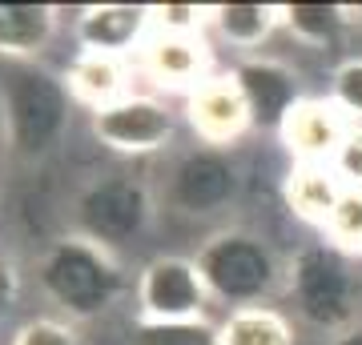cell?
I'll return each instance as SVG.
<instances>
[{
	"mask_svg": "<svg viewBox=\"0 0 362 345\" xmlns=\"http://www.w3.org/2000/svg\"><path fill=\"white\" fill-rule=\"evenodd\" d=\"M153 28L149 4H85L73 20V40L81 52H109V56H129L141 52Z\"/></svg>",
	"mask_w": 362,
	"mask_h": 345,
	"instance_id": "cell-13",
	"label": "cell"
},
{
	"mask_svg": "<svg viewBox=\"0 0 362 345\" xmlns=\"http://www.w3.org/2000/svg\"><path fill=\"white\" fill-rule=\"evenodd\" d=\"M338 13H342V25H358L362 28V0L358 4H338Z\"/></svg>",
	"mask_w": 362,
	"mask_h": 345,
	"instance_id": "cell-28",
	"label": "cell"
},
{
	"mask_svg": "<svg viewBox=\"0 0 362 345\" xmlns=\"http://www.w3.org/2000/svg\"><path fill=\"white\" fill-rule=\"evenodd\" d=\"M137 73L149 77V85L165 92H189L202 89L214 77V52H209L206 37H153L141 44L137 52Z\"/></svg>",
	"mask_w": 362,
	"mask_h": 345,
	"instance_id": "cell-11",
	"label": "cell"
},
{
	"mask_svg": "<svg viewBox=\"0 0 362 345\" xmlns=\"http://www.w3.org/2000/svg\"><path fill=\"white\" fill-rule=\"evenodd\" d=\"M230 73L238 80V89L246 92L250 113H254V128H270L274 137H278L286 113L306 97L302 92V77L286 61H278V56H258V52L254 56H242Z\"/></svg>",
	"mask_w": 362,
	"mask_h": 345,
	"instance_id": "cell-12",
	"label": "cell"
},
{
	"mask_svg": "<svg viewBox=\"0 0 362 345\" xmlns=\"http://www.w3.org/2000/svg\"><path fill=\"white\" fill-rule=\"evenodd\" d=\"M282 25L294 32V40H302L306 49H326L334 40V28L342 25L338 4H282Z\"/></svg>",
	"mask_w": 362,
	"mask_h": 345,
	"instance_id": "cell-20",
	"label": "cell"
},
{
	"mask_svg": "<svg viewBox=\"0 0 362 345\" xmlns=\"http://www.w3.org/2000/svg\"><path fill=\"white\" fill-rule=\"evenodd\" d=\"M89 133L121 157H153L173 145L177 113L153 92H129L101 113H89Z\"/></svg>",
	"mask_w": 362,
	"mask_h": 345,
	"instance_id": "cell-8",
	"label": "cell"
},
{
	"mask_svg": "<svg viewBox=\"0 0 362 345\" xmlns=\"http://www.w3.org/2000/svg\"><path fill=\"white\" fill-rule=\"evenodd\" d=\"M125 345H218V325L209 321H145L129 325Z\"/></svg>",
	"mask_w": 362,
	"mask_h": 345,
	"instance_id": "cell-19",
	"label": "cell"
},
{
	"mask_svg": "<svg viewBox=\"0 0 362 345\" xmlns=\"http://www.w3.org/2000/svg\"><path fill=\"white\" fill-rule=\"evenodd\" d=\"M322 237L326 245H334L338 253H346L350 261L362 257V189H342Z\"/></svg>",
	"mask_w": 362,
	"mask_h": 345,
	"instance_id": "cell-21",
	"label": "cell"
},
{
	"mask_svg": "<svg viewBox=\"0 0 362 345\" xmlns=\"http://www.w3.org/2000/svg\"><path fill=\"white\" fill-rule=\"evenodd\" d=\"M286 293L298 317L330 337L358 321L362 282L354 273V261L326 241L306 245L286 261Z\"/></svg>",
	"mask_w": 362,
	"mask_h": 345,
	"instance_id": "cell-4",
	"label": "cell"
},
{
	"mask_svg": "<svg viewBox=\"0 0 362 345\" xmlns=\"http://www.w3.org/2000/svg\"><path fill=\"white\" fill-rule=\"evenodd\" d=\"M326 345H362V321H354L350 329H342V333H334Z\"/></svg>",
	"mask_w": 362,
	"mask_h": 345,
	"instance_id": "cell-27",
	"label": "cell"
},
{
	"mask_svg": "<svg viewBox=\"0 0 362 345\" xmlns=\"http://www.w3.org/2000/svg\"><path fill=\"white\" fill-rule=\"evenodd\" d=\"M37 285L65 321H93L125 297V269L109 245L85 233H61L37 261Z\"/></svg>",
	"mask_w": 362,
	"mask_h": 345,
	"instance_id": "cell-1",
	"label": "cell"
},
{
	"mask_svg": "<svg viewBox=\"0 0 362 345\" xmlns=\"http://www.w3.org/2000/svg\"><path fill=\"white\" fill-rule=\"evenodd\" d=\"M242 193V173L226 149L197 145L181 153L165 173V205L181 217H214L230 209Z\"/></svg>",
	"mask_w": 362,
	"mask_h": 345,
	"instance_id": "cell-7",
	"label": "cell"
},
{
	"mask_svg": "<svg viewBox=\"0 0 362 345\" xmlns=\"http://www.w3.org/2000/svg\"><path fill=\"white\" fill-rule=\"evenodd\" d=\"M4 104V145L16 161H45L61 149L73 125V92L65 77H57L37 61L13 64L0 80Z\"/></svg>",
	"mask_w": 362,
	"mask_h": 345,
	"instance_id": "cell-2",
	"label": "cell"
},
{
	"mask_svg": "<svg viewBox=\"0 0 362 345\" xmlns=\"http://www.w3.org/2000/svg\"><path fill=\"white\" fill-rule=\"evenodd\" d=\"M185 125L209 149H230L246 137L254 128V113L233 73H214L202 89L185 97Z\"/></svg>",
	"mask_w": 362,
	"mask_h": 345,
	"instance_id": "cell-9",
	"label": "cell"
},
{
	"mask_svg": "<svg viewBox=\"0 0 362 345\" xmlns=\"http://www.w3.org/2000/svg\"><path fill=\"white\" fill-rule=\"evenodd\" d=\"M8 301H13V269L0 261V313L8 309Z\"/></svg>",
	"mask_w": 362,
	"mask_h": 345,
	"instance_id": "cell-26",
	"label": "cell"
},
{
	"mask_svg": "<svg viewBox=\"0 0 362 345\" xmlns=\"http://www.w3.org/2000/svg\"><path fill=\"white\" fill-rule=\"evenodd\" d=\"M330 169H334V177L342 181L346 189H362V125L346 128V137L338 145Z\"/></svg>",
	"mask_w": 362,
	"mask_h": 345,
	"instance_id": "cell-25",
	"label": "cell"
},
{
	"mask_svg": "<svg viewBox=\"0 0 362 345\" xmlns=\"http://www.w3.org/2000/svg\"><path fill=\"white\" fill-rule=\"evenodd\" d=\"M342 181L334 177L330 165H290L282 177V201L298 221H306L314 229H326V221L334 213L338 197H342Z\"/></svg>",
	"mask_w": 362,
	"mask_h": 345,
	"instance_id": "cell-16",
	"label": "cell"
},
{
	"mask_svg": "<svg viewBox=\"0 0 362 345\" xmlns=\"http://www.w3.org/2000/svg\"><path fill=\"white\" fill-rule=\"evenodd\" d=\"M13 345H85L73 321L65 317H33L13 333Z\"/></svg>",
	"mask_w": 362,
	"mask_h": 345,
	"instance_id": "cell-24",
	"label": "cell"
},
{
	"mask_svg": "<svg viewBox=\"0 0 362 345\" xmlns=\"http://www.w3.org/2000/svg\"><path fill=\"white\" fill-rule=\"evenodd\" d=\"M194 261L214 301H226L233 309L266 305L270 297L286 289V261L262 233L246 229V225L214 229L197 245Z\"/></svg>",
	"mask_w": 362,
	"mask_h": 345,
	"instance_id": "cell-3",
	"label": "cell"
},
{
	"mask_svg": "<svg viewBox=\"0 0 362 345\" xmlns=\"http://www.w3.org/2000/svg\"><path fill=\"white\" fill-rule=\"evenodd\" d=\"M350 121L342 116L330 97H302V101L286 113L278 141L290 153L294 165H330L338 153V145L346 137Z\"/></svg>",
	"mask_w": 362,
	"mask_h": 345,
	"instance_id": "cell-10",
	"label": "cell"
},
{
	"mask_svg": "<svg viewBox=\"0 0 362 345\" xmlns=\"http://www.w3.org/2000/svg\"><path fill=\"white\" fill-rule=\"evenodd\" d=\"M133 297L137 317L145 321H206V309L214 301L197 261L181 253H157L153 261H145Z\"/></svg>",
	"mask_w": 362,
	"mask_h": 345,
	"instance_id": "cell-6",
	"label": "cell"
},
{
	"mask_svg": "<svg viewBox=\"0 0 362 345\" xmlns=\"http://www.w3.org/2000/svg\"><path fill=\"white\" fill-rule=\"evenodd\" d=\"M73 217H77V233L117 249V245H125V241H137L153 225L157 197L141 177L109 173V177H93L77 193Z\"/></svg>",
	"mask_w": 362,
	"mask_h": 345,
	"instance_id": "cell-5",
	"label": "cell"
},
{
	"mask_svg": "<svg viewBox=\"0 0 362 345\" xmlns=\"http://www.w3.org/2000/svg\"><path fill=\"white\" fill-rule=\"evenodd\" d=\"M61 28L57 4H0V56L13 64L37 61Z\"/></svg>",
	"mask_w": 362,
	"mask_h": 345,
	"instance_id": "cell-15",
	"label": "cell"
},
{
	"mask_svg": "<svg viewBox=\"0 0 362 345\" xmlns=\"http://www.w3.org/2000/svg\"><path fill=\"white\" fill-rule=\"evenodd\" d=\"M209 25L226 44L254 56L282 25V4H209Z\"/></svg>",
	"mask_w": 362,
	"mask_h": 345,
	"instance_id": "cell-17",
	"label": "cell"
},
{
	"mask_svg": "<svg viewBox=\"0 0 362 345\" xmlns=\"http://www.w3.org/2000/svg\"><path fill=\"white\" fill-rule=\"evenodd\" d=\"M153 13V32L165 37H206L209 8L206 4H149Z\"/></svg>",
	"mask_w": 362,
	"mask_h": 345,
	"instance_id": "cell-22",
	"label": "cell"
},
{
	"mask_svg": "<svg viewBox=\"0 0 362 345\" xmlns=\"http://www.w3.org/2000/svg\"><path fill=\"white\" fill-rule=\"evenodd\" d=\"M137 73V64L129 56H109V52H77L73 64L65 68V85L73 92V101L85 104L89 113H101L121 97H129V80Z\"/></svg>",
	"mask_w": 362,
	"mask_h": 345,
	"instance_id": "cell-14",
	"label": "cell"
},
{
	"mask_svg": "<svg viewBox=\"0 0 362 345\" xmlns=\"http://www.w3.org/2000/svg\"><path fill=\"white\" fill-rule=\"evenodd\" d=\"M294 321L274 305L230 309L226 321H218V345H294Z\"/></svg>",
	"mask_w": 362,
	"mask_h": 345,
	"instance_id": "cell-18",
	"label": "cell"
},
{
	"mask_svg": "<svg viewBox=\"0 0 362 345\" xmlns=\"http://www.w3.org/2000/svg\"><path fill=\"white\" fill-rule=\"evenodd\" d=\"M330 101L342 109L350 125H362V56H346L330 73Z\"/></svg>",
	"mask_w": 362,
	"mask_h": 345,
	"instance_id": "cell-23",
	"label": "cell"
}]
</instances>
